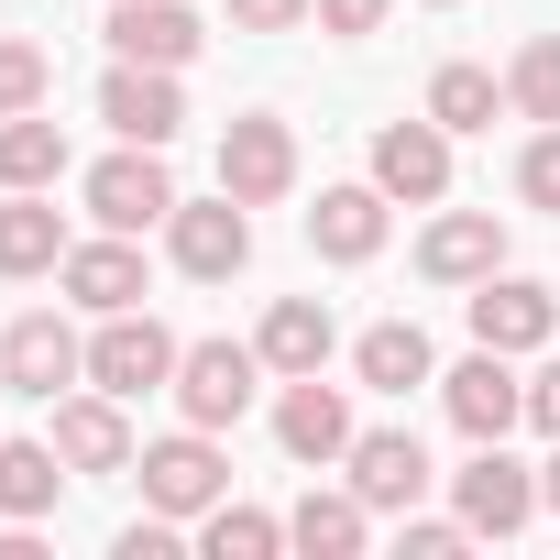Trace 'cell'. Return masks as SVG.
Here are the masks:
<instances>
[{
  "label": "cell",
  "instance_id": "23",
  "mask_svg": "<svg viewBox=\"0 0 560 560\" xmlns=\"http://www.w3.org/2000/svg\"><path fill=\"white\" fill-rule=\"evenodd\" d=\"M352 374H363L374 396H407V385H440V363H429V330H418V319H374V330L352 341Z\"/></svg>",
  "mask_w": 560,
  "mask_h": 560
},
{
  "label": "cell",
  "instance_id": "25",
  "mask_svg": "<svg viewBox=\"0 0 560 560\" xmlns=\"http://www.w3.org/2000/svg\"><path fill=\"white\" fill-rule=\"evenodd\" d=\"M494 110H505V78H494V67L451 56V67L429 78V121H440V132H494Z\"/></svg>",
  "mask_w": 560,
  "mask_h": 560
},
{
  "label": "cell",
  "instance_id": "11",
  "mask_svg": "<svg viewBox=\"0 0 560 560\" xmlns=\"http://www.w3.org/2000/svg\"><path fill=\"white\" fill-rule=\"evenodd\" d=\"M374 187L385 198H407V209H440L451 198V132L418 110V121H385L374 132Z\"/></svg>",
  "mask_w": 560,
  "mask_h": 560
},
{
  "label": "cell",
  "instance_id": "33",
  "mask_svg": "<svg viewBox=\"0 0 560 560\" xmlns=\"http://www.w3.org/2000/svg\"><path fill=\"white\" fill-rule=\"evenodd\" d=\"M462 538H472L462 516H418V505H407V560H451Z\"/></svg>",
  "mask_w": 560,
  "mask_h": 560
},
{
  "label": "cell",
  "instance_id": "31",
  "mask_svg": "<svg viewBox=\"0 0 560 560\" xmlns=\"http://www.w3.org/2000/svg\"><path fill=\"white\" fill-rule=\"evenodd\" d=\"M319 23V0H231V34H298Z\"/></svg>",
  "mask_w": 560,
  "mask_h": 560
},
{
  "label": "cell",
  "instance_id": "26",
  "mask_svg": "<svg viewBox=\"0 0 560 560\" xmlns=\"http://www.w3.org/2000/svg\"><path fill=\"white\" fill-rule=\"evenodd\" d=\"M56 176H67V121L12 110L0 121V187H56Z\"/></svg>",
  "mask_w": 560,
  "mask_h": 560
},
{
  "label": "cell",
  "instance_id": "10",
  "mask_svg": "<svg viewBox=\"0 0 560 560\" xmlns=\"http://www.w3.org/2000/svg\"><path fill=\"white\" fill-rule=\"evenodd\" d=\"M100 121L121 132V143H176L187 132V89H176V67H110L100 78Z\"/></svg>",
  "mask_w": 560,
  "mask_h": 560
},
{
  "label": "cell",
  "instance_id": "13",
  "mask_svg": "<svg viewBox=\"0 0 560 560\" xmlns=\"http://www.w3.org/2000/svg\"><path fill=\"white\" fill-rule=\"evenodd\" d=\"M275 440H287V462H352V396L319 385V374H287V396H275Z\"/></svg>",
  "mask_w": 560,
  "mask_h": 560
},
{
  "label": "cell",
  "instance_id": "9",
  "mask_svg": "<svg viewBox=\"0 0 560 560\" xmlns=\"http://www.w3.org/2000/svg\"><path fill=\"white\" fill-rule=\"evenodd\" d=\"M440 407H451V429H462V440H505V429L527 418L516 352H483V341H472V363H451V374H440Z\"/></svg>",
  "mask_w": 560,
  "mask_h": 560
},
{
  "label": "cell",
  "instance_id": "7",
  "mask_svg": "<svg viewBox=\"0 0 560 560\" xmlns=\"http://www.w3.org/2000/svg\"><path fill=\"white\" fill-rule=\"evenodd\" d=\"M165 253H176V275H198V287L242 275V264H253V220H242V198H231V187H220V198H176Z\"/></svg>",
  "mask_w": 560,
  "mask_h": 560
},
{
  "label": "cell",
  "instance_id": "6",
  "mask_svg": "<svg viewBox=\"0 0 560 560\" xmlns=\"http://www.w3.org/2000/svg\"><path fill=\"white\" fill-rule=\"evenodd\" d=\"M78 374H89V341H78L56 308H23L12 330H0V385H12V396H45V407H56Z\"/></svg>",
  "mask_w": 560,
  "mask_h": 560
},
{
  "label": "cell",
  "instance_id": "21",
  "mask_svg": "<svg viewBox=\"0 0 560 560\" xmlns=\"http://www.w3.org/2000/svg\"><path fill=\"white\" fill-rule=\"evenodd\" d=\"M56 483H67V451L56 440H0V527H45L56 516Z\"/></svg>",
  "mask_w": 560,
  "mask_h": 560
},
{
  "label": "cell",
  "instance_id": "29",
  "mask_svg": "<svg viewBox=\"0 0 560 560\" xmlns=\"http://www.w3.org/2000/svg\"><path fill=\"white\" fill-rule=\"evenodd\" d=\"M45 89H56V56L23 45V34H0V121H12V110H45Z\"/></svg>",
  "mask_w": 560,
  "mask_h": 560
},
{
  "label": "cell",
  "instance_id": "19",
  "mask_svg": "<svg viewBox=\"0 0 560 560\" xmlns=\"http://www.w3.org/2000/svg\"><path fill=\"white\" fill-rule=\"evenodd\" d=\"M308 253H319V264H374V253H385V187H319Z\"/></svg>",
  "mask_w": 560,
  "mask_h": 560
},
{
  "label": "cell",
  "instance_id": "14",
  "mask_svg": "<svg viewBox=\"0 0 560 560\" xmlns=\"http://www.w3.org/2000/svg\"><path fill=\"white\" fill-rule=\"evenodd\" d=\"M560 330V298L538 287V275H483L472 287V341L483 352H538Z\"/></svg>",
  "mask_w": 560,
  "mask_h": 560
},
{
  "label": "cell",
  "instance_id": "15",
  "mask_svg": "<svg viewBox=\"0 0 560 560\" xmlns=\"http://www.w3.org/2000/svg\"><path fill=\"white\" fill-rule=\"evenodd\" d=\"M429 483H440V472H429L418 429H363V440H352V494H363L374 516H407Z\"/></svg>",
  "mask_w": 560,
  "mask_h": 560
},
{
  "label": "cell",
  "instance_id": "5",
  "mask_svg": "<svg viewBox=\"0 0 560 560\" xmlns=\"http://www.w3.org/2000/svg\"><path fill=\"white\" fill-rule=\"evenodd\" d=\"M143 505L154 516H209L220 494H231V462H220V440L209 429H176V440H143Z\"/></svg>",
  "mask_w": 560,
  "mask_h": 560
},
{
  "label": "cell",
  "instance_id": "4",
  "mask_svg": "<svg viewBox=\"0 0 560 560\" xmlns=\"http://www.w3.org/2000/svg\"><path fill=\"white\" fill-rule=\"evenodd\" d=\"M253 385H264V352H253V341H187L165 396L187 407V429H231V418L253 407Z\"/></svg>",
  "mask_w": 560,
  "mask_h": 560
},
{
  "label": "cell",
  "instance_id": "16",
  "mask_svg": "<svg viewBox=\"0 0 560 560\" xmlns=\"http://www.w3.org/2000/svg\"><path fill=\"white\" fill-rule=\"evenodd\" d=\"M56 451H67V472H132L143 451H132V418H121V396H56Z\"/></svg>",
  "mask_w": 560,
  "mask_h": 560
},
{
  "label": "cell",
  "instance_id": "37",
  "mask_svg": "<svg viewBox=\"0 0 560 560\" xmlns=\"http://www.w3.org/2000/svg\"><path fill=\"white\" fill-rule=\"evenodd\" d=\"M429 12H451V0H429Z\"/></svg>",
  "mask_w": 560,
  "mask_h": 560
},
{
  "label": "cell",
  "instance_id": "32",
  "mask_svg": "<svg viewBox=\"0 0 560 560\" xmlns=\"http://www.w3.org/2000/svg\"><path fill=\"white\" fill-rule=\"evenodd\" d=\"M385 12H396V0H319V34L363 45V34H385Z\"/></svg>",
  "mask_w": 560,
  "mask_h": 560
},
{
  "label": "cell",
  "instance_id": "36",
  "mask_svg": "<svg viewBox=\"0 0 560 560\" xmlns=\"http://www.w3.org/2000/svg\"><path fill=\"white\" fill-rule=\"evenodd\" d=\"M538 505H560V451H549V462H538Z\"/></svg>",
  "mask_w": 560,
  "mask_h": 560
},
{
  "label": "cell",
  "instance_id": "12",
  "mask_svg": "<svg viewBox=\"0 0 560 560\" xmlns=\"http://www.w3.org/2000/svg\"><path fill=\"white\" fill-rule=\"evenodd\" d=\"M418 275L429 287H483V275H505V220L494 209H440L418 231Z\"/></svg>",
  "mask_w": 560,
  "mask_h": 560
},
{
  "label": "cell",
  "instance_id": "30",
  "mask_svg": "<svg viewBox=\"0 0 560 560\" xmlns=\"http://www.w3.org/2000/svg\"><path fill=\"white\" fill-rule=\"evenodd\" d=\"M516 198L560 220V121H538V132H527V154H516Z\"/></svg>",
  "mask_w": 560,
  "mask_h": 560
},
{
  "label": "cell",
  "instance_id": "3",
  "mask_svg": "<svg viewBox=\"0 0 560 560\" xmlns=\"http://www.w3.org/2000/svg\"><path fill=\"white\" fill-rule=\"evenodd\" d=\"M451 516H462L472 538H516V527L538 516V472H527L505 440H472V462L451 472Z\"/></svg>",
  "mask_w": 560,
  "mask_h": 560
},
{
  "label": "cell",
  "instance_id": "8",
  "mask_svg": "<svg viewBox=\"0 0 560 560\" xmlns=\"http://www.w3.org/2000/svg\"><path fill=\"white\" fill-rule=\"evenodd\" d=\"M220 187L242 198V209H275L298 187V132L275 121V110H242L231 132H220Z\"/></svg>",
  "mask_w": 560,
  "mask_h": 560
},
{
  "label": "cell",
  "instance_id": "34",
  "mask_svg": "<svg viewBox=\"0 0 560 560\" xmlns=\"http://www.w3.org/2000/svg\"><path fill=\"white\" fill-rule=\"evenodd\" d=\"M121 560H176V516H143V527H121Z\"/></svg>",
  "mask_w": 560,
  "mask_h": 560
},
{
  "label": "cell",
  "instance_id": "17",
  "mask_svg": "<svg viewBox=\"0 0 560 560\" xmlns=\"http://www.w3.org/2000/svg\"><path fill=\"white\" fill-rule=\"evenodd\" d=\"M67 298L89 308V319H110V308H143V253H132V231H100V242H67Z\"/></svg>",
  "mask_w": 560,
  "mask_h": 560
},
{
  "label": "cell",
  "instance_id": "27",
  "mask_svg": "<svg viewBox=\"0 0 560 560\" xmlns=\"http://www.w3.org/2000/svg\"><path fill=\"white\" fill-rule=\"evenodd\" d=\"M198 549H209V560H275V549H287V516H264V505H231V494H220V505L198 516Z\"/></svg>",
  "mask_w": 560,
  "mask_h": 560
},
{
  "label": "cell",
  "instance_id": "2",
  "mask_svg": "<svg viewBox=\"0 0 560 560\" xmlns=\"http://www.w3.org/2000/svg\"><path fill=\"white\" fill-rule=\"evenodd\" d=\"M176 352H187V341H176L165 319H143V308H110V319H100V341H89V385L132 407V396L176 385Z\"/></svg>",
  "mask_w": 560,
  "mask_h": 560
},
{
  "label": "cell",
  "instance_id": "35",
  "mask_svg": "<svg viewBox=\"0 0 560 560\" xmlns=\"http://www.w3.org/2000/svg\"><path fill=\"white\" fill-rule=\"evenodd\" d=\"M527 418L560 440V363H549V374H527Z\"/></svg>",
  "mask_w": 560,
  "mask_h": 560
},
{
  "label": "cell",
  "instance_id": "1",
  "mask_svg": "<svg viewBox=\"0 0 560 560\" xmlns=\"http://www.w3.org/2000/svg\"><path fill=\"white\" fill-rule=\"evenodd\" d=\"M89 220L100 231H165L176 220V176H165V143H121L89 165Z\"/></svg>",
  "mask_w": 560,
  "mask_h": 560
},
{
  "label": "cell",
  "instance_id": "22",
  "mask_svg": "<svg viewBox=\"0 0 560 560\" xmlns=\"http://www.w3.org/2000/svg\"><path fill=\"white\" fill-rule=\"evenodd\" d=\"M330 341H341V330H330V308H319V298H275V308H264V330H253L264 374H319V363H330Z\"/></svg>",
  "mask_w": 560,
  "mask_h": 560
},
{
  "label": "cell",
  "instance_id": "18",
  "mask_svg": "<svg viewBox=\"0 0 560 560\" xmlns=\"http://www.w3.org/2000/svg\"><path fill=\"white\" fill-rule=\"evenodd\" d=\"M209 45V23L187 12V0H110V56L132 67H187Z\"/></svg>",
  "mask_w": 560,
  "mask_h": 560
},
{
  "label": "cell",
  "instance_id": "24",
  "mask_svg": "<svg viewBox=\"0 0 560 560\" xmlns=\"http://www.w3.org/2000/svg\"><path fill=\"white\" fill-rule=\"evenodd\" d=\"M374 538V505L363 494H298L287 505V549H308V560H352Z\"/></svg>",
  "mask_w": 560,
  "mask_h": 560
},
{
  "label": "cell",
  "instance_id": "28",
  "mask_svg": "<svg viewBox=\"0 0 560 560\" xmlns=\"http://www.w3.org/2000/svg\"><path fill=\"white\" fill-rule=\"evenodd\" d=\"M505 110H516V121H560V34H527V45H516Z\"/></svg>",
  "mask_w": 560,
  "mask_h": 560
},
{
  "label": "cell",
  "instance_id": "20",
  "mask_svg": "<svg viewBox=\"0 0 560 560\" xmlns=\"http://www.w3.org/2000/svg\"><path fill=\"white\" fill-rule=\"evenodd\" d=\"M67 264V220L45 187H0V275H56Z\"/></svg>",
  "mask_w": 560,
  "mask_h": 560
}]
</instances>
